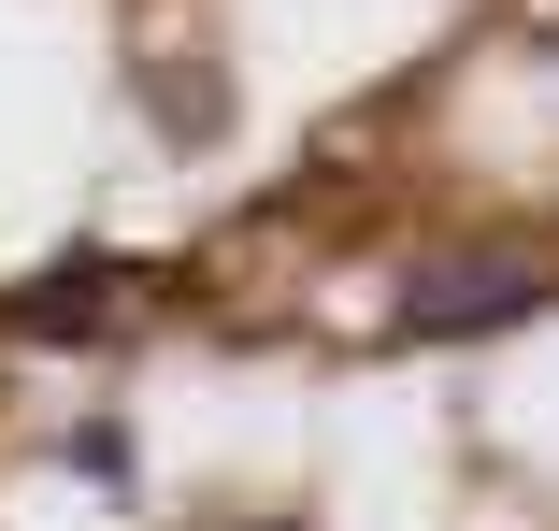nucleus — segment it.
<instances>
[{"label":"nucleus","mask_w":559,"mask_h":531,"mask_svg":"<svg viewBox=\"0 0 559 531\" xmlns=\"http://www.w3.org/2000/svg\"><path fill=\"white\" fill-rule=\"evenodd\" d=\"M58 460H72V474H86V488H130V432H116V416H86V432H72V446H58Z\"/></svg>","instance_id":"3"},{"label":"nucleus","mask_w":559,"mask_h":531,"mask_svg":"<svg viewBox=\"0 0 559 531\" xmlns=\"http://www.w3.org/2000/svg\"><path fill=\"white\" fill-rule=\"evenodd\" d=\"M545 302H559V287H545L531 259H444V273L402 287L388 331H402V345H460V331H516V316H545Z\"/></svg>","instance_id":"1"},{"label":"nucleus","mask_w":559,"mask_h":531,"mask_svg":"<svg viewBox=\"0 0 559 531\" xmlns=\"http://www.w3.org/2000/svg\"><path fill=\"white\" fill-rule=\"evenodd\" d=\"M116 287H130L116 259H58L44 287H15V302H0V331H15V345H86L100 316H116Z\"/></svg>","instance_id":"2"}]
</instances>
